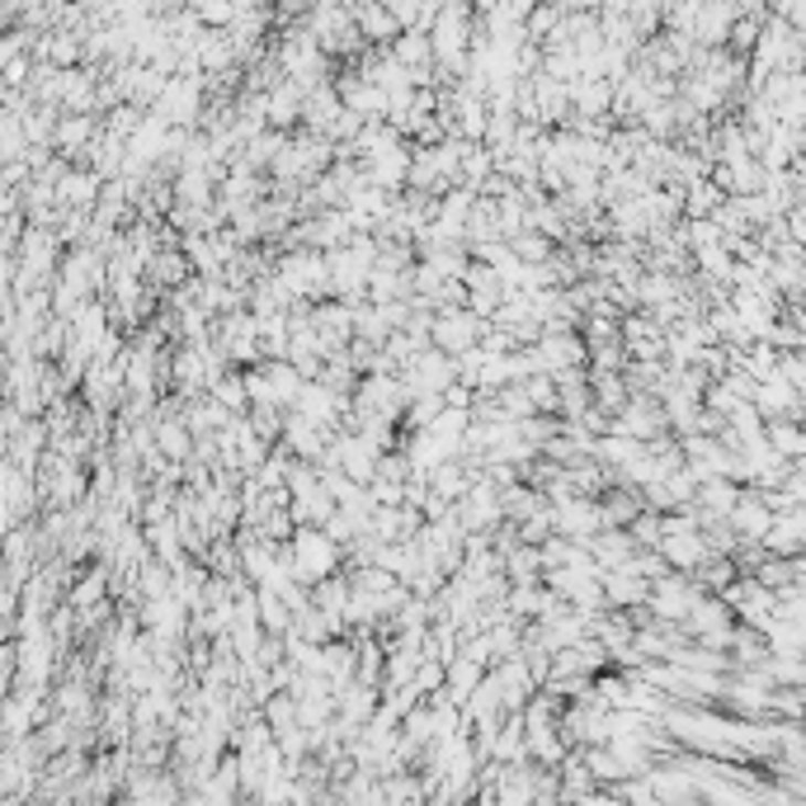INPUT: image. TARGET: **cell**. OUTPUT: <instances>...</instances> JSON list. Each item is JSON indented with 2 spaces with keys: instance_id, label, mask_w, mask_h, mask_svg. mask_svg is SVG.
Segmentation results:
<instances>
[{
  "instance_id": "1",
  "label": "cell",
  "mask_w": 806,
  "mask_h": 806,
  "mask_svg": "<svg viewBox=\"0 0 806 806\" xmlns=\"http://www.w3.org/2000/svg\"><path fill=\"white\" fill-rule=\"evenodd\" d=\"M288 562H293V581L317 590L326 585L330 575H340L344 566V548L326 529H297L293 542H288Z\"/></svg>"
},
{
  "instance_id": "2",
  "label": "cell",
  "mask_w": 806,
  "mask_h": 806,
  "mask_svg": "<svg viewBox=\"0 0 806 806\" xmlns=\"http://www.w3.org/2000/svg\"><path fill=\"white\" fill-rule=\"evenodd\" d=\"M604 600L613 608H633V604H651V581H641L633 571H608L604 575Z\"/></svg>"
}]
</instances>
